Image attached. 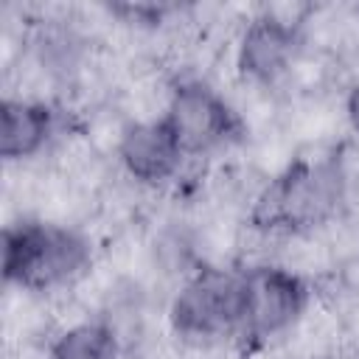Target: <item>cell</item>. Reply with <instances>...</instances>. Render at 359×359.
<instances>
[{"mask_svg":"<svg viewBox=\"0 0 359 359\" xmlns=\"http://www.w3.org/2000/svg\"><path fill=\"white\" fill-rule=\"evenodd\" d=\"M90 264V244L59 224L20 222L3 233V275L22 289H50L73 280Z\"/></svg>","mask_w":359,"mask_h":359,"instance_id":"obj_1","label":"cell"},{"mask_svg":"<svg viewBox=\"0 0 359 359\" xmlns=\"http://www.w3.org/2000/svg\"><path fill=\"white\" fill-rule=\"evenodd\" d=\"M342 196V174L334 163H297L278 177L255 205V222L266 230H303L325 222Z\"/></svg>","mask_w":359,"mask_h":359,"instance_id":"obj_2","label":"cell"},{"mask_svg":"<svg viewBox=\"0 0 359 359\" xmlns=\"http://www.w3.org/2000/svg\"><path fill=\"white\" fill-rule=\"evenodd\" d=\"M244 275L208 269L188 280L171 303V325L188 339H216L241 334L244 325Z\"/></svg>","mask_w":359,"mask_h":359,"instance_id":"obj_3","label":"cell"},{"mask_svg":"<svg viewBox=\"0 0 359 359\" xmlns=\"http://www.w3.org/2000/svg\"><path fill=\"white\" fill-rule=\"evenodd\" d=\"M244 325L241 334L266 339L286 331L306 306V286L297 275L280 266H255L244 272Z\"/></svg>","mask_w":359,"mask_h":359,"instance_id":"obj_4","label":"cell"},{"mask_svg":"<svg viewBox=\"0 0 359 359\" xmlns=\"http://www.w3.org/2000/svg\"><path fill=\"white\" fill-rule=\"evenodd\" d=\"M163 121L174 132L182 154L208 151L224 143L236 129L233 109L205 84L177 87Z\"/></svg>","mask_w":359,"mask_h":359,"instance_id":"obj_5","label":"cell"},{"mask_svg":"<svg viewBox=\"0 0 359 359\" xmlns=\"http://www.w3.org/2000/svg\"><path fill=\"white\" fill-rule=\"evenodd\" d=\"M121 163L140 182H165L182 160V149L165 121H143L123 132L118 146Z\"/></svg>","mask_w":359,"mask_h":359,"instance_id":"obj_6","label":"cell"},{"mask_svg":"<svg viewBox=\"0 0 359 359\" xmlns=\"http://www.w3.org/2000/svg\"><path fill=\"white\" fill-rule=\"evenodd\" d=\"M294 31L286 20L258 17L247 25L238 45V67L255 81H275L292 62Z\"/></svg>","mask_w":359,"mask_h":359,"instance_id":"obj_7","label":"cell"},{"mask_svg":"<svg viewBox=\"0 0 359 359\" xmlns=\"http://www.w3.org/2000/svg\"><path fill=\"white\" fill-rule=\"evenodd\" d=\"M53 132V112L45 104L6 98L0 107V154L22 160L36 154Z\"/></svg>","mask_w":359,"mask_h":359,"instance_id":"obj_8","label":"cell"},{"mask_svg":"<svg viewBox=\"0 0 359 359\" xmlns=\"http://www.w3.org/2000/svg\"><path fill=\"white\" fill-rule=\"evenodd\" d=\"M50 359H121V348L109 325L81 323L53 342Z\"/></svg>","mask_w":359,"mask_h":359,"instance_id":"obj_9","label":"cell"},{"mask_svg":"<svg viewBox=\"0 0 359 359\" xmlns=\"http://www.w3.org/2000/svg\"><path fill=\"white\" fill-rule=\"evenodd\" d=\"M348 118H351V123L359 129V84L351 90V95H348Z\"/></svg>","mask_w":359,"mask_h":359,"instance_id":"obj_10","label":"cell"}]
</instances>
